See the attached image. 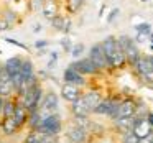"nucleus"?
Segmentation results:
<instances>
[{"mask_svg":"<svg viewBox=\"0 0 153 143\" xmlns=\"http://www.w3.org/2000/svg\"><path fill=\"white\" fill-rule=\"evenodd\" d=\"M100 44H102V48H104V53H105V58H107V61H109L110 69L122 67L123 64L127 63L125 51L122 50V46H120L119 40H117L115 36H107Z\"/></svg>","mask_w":153,"mask_h":143,"instance_id":"nucleus-1","label":"nucleus"},{"mask_svg":"<svg viewBox=\"0 0 153 143\" xmlns=\"http://www.w3.org/2000/svg\"><path fill=\"white\" fill-rule=\"evenodd\" d=\"M41 99H43V89H41L40 84H36V86L27 89L23 94H20V102L28 109V112L40 109Z\"/></svg>","mask_w":153,"mask_h":143,"instance_id":"nucleus-2","label":"nucleus"},{"mask_svg":"<svg viewBox=\"0 0 153 143\" xmlns=\"http://www.w3.org/2000/svg\"><path fill=\"white\" fill-rule=\"evenodd\" d=\"M35 130H40L41 133H46V135H58V133L63 130V123H61V119L56 112L54 113H48V115L41 117V122L40 125L36 127Z\"/></svg>","mask_w":153,"mask_h":143,"instance_id":"nucleus-3","label":"nucleus"},{"mask_svg":"<svg viewBox=\"0 0 153 143\" xmlns=\"http://www.w3.org/2000/svg\"><path fill=\"white\" fill-rule=\"evenodd\" d=\"M117 40H119L122 50L125 51L127 63H128L130 66L133 67V64H135L137 61H138V58L142 56V54H140V51H138V46H137L135 41H133L132 38H128V36H119Z\"/></svg>","mask_w":153,"mask_h":143,"instance_id":"nucleus-4","label":"nucleus"},{"mask_svg":"<svg viewBox=\"0 0 153 143\" xmlns=\"http://www.w3.org/2000/svg\"><path fill=\"white\" fill-rule=\"evenodd\" d=\"M119 104H120V100L115 99V97H107V99H102L99 102V105L96 107L94 113L109 117L110 120H114V117H115V113H117V109H119Z\"/></svg>","mask_w":153,"mask_h":143,"instance_id":"nucleus-5","label":"nucleus"},{"mask_svg":"<svg viewBox=\"0 0 153 143\" xmlns=\"http://www.w3.org/2000/svg\"><path fill=\"white\" fill-rule=\"evenodd\" d=\"M89 59L92 61L94 64H96L99 71L110 69L109 61H107L105 53H104V48H102V44H100V43H97V44H94V46H91V50H89Z\"/></svg>","mask_w":153,"mask_h":143,"instance_id":"nucleus-6","label":"nucleus"},{"mask_svg":"<svg viewBox=\"0 0 153 143\" xmlns=\"http://www.w3.org/2000/svg\"><path fill=\"white\" fill-rule=\"evenodd\" d=\"M138 110V105H137L135 100L132 99H122L119 104V109H117V113L114 117V120L119 119H125V117H133Z\"/></svg>","mask_w":153,"mask_h":143,"instance_id":"nucleus-7","label":"nucleus"},{"mask_svg":"<svg viewBox=\"0 0 153 143\" xmlns=\"http://www.w3.org/2000/svg\"><path fill=\"white\" fill-rule=\"evenodd\" d=\"M69 66H73L74 69L79 71V73L84 74V76H94V74L100 73V71L97 69L96 64L89 59V56H87V58H81V59H76L74 63H71Z\"/></svg>","mask_w":153,"mask_h":143,"instance_id":"nucleus-8","label":"nucleus"},{"mask_svg":"<svg viewBox=\"0 0 153 143\" xmlns=\"http://www.w3.org/2000/svg\"><path fill=\"white\" fill-rule=\"evenodd\" d=\"M58 105H59V100H58V96L54 92H46L41 99V104H40V112H46L48 113H54L58 110Z\"/></svg>","mask_w":153,"mask_h":143,"instance_id":"nucleus-9","label":"nucleus"},{"mask_svg":"<svg viewBox=\"0 0 153 143\" xmlns=\"http://www.w3.org/2000/svg\"><path fill=\"white\" fill-rule=\"evenodd\" d=\"M152 132H153V127L148 123L146 117H138V115H135L133 133H135L137 136H140V140H142V138H145V136H148Z\"/></svg>","mask_w":153,"mask_h":143,"instance_id":"nucleus-10","label":"nucleus"},{"mask_svg":"<svg viewBox=\"0 0 153 143\" xmlns=\"http://www.w3.org/2000/svg\"><path fill=\"white\" fill-rule=\"evenodd\" d=\"M63 79L64 82H69V84H74V86H84L86 84V77L84 74H81L79 71H76L73 66H68L63 73Z\"/></svg>","mask_w":153,"mask_h":143,"instance_id":"nucleus-11","label":"nucleus"},{"mask_svg":"<svg viewBox=\"0 0 153 143\" xmlns=\"http://www.w3.org/2000/svg\"><path fill=\"white\" fill-rule=\"evenodd\" d=\"M87 133L89 132H87L86 128H82V127L74 123V125L69 127V130L66 132V136L71 143H84L87 140Z\"/></svg>","mask_w":153,"mask_h":143,"instance_id":"nucleus-12","label":"nucleus"},{"mask_svg":"<svg viewBox=\"0 0 153 143\" xmlns=\"http://www.w3.org/2000/svg\"><path fill=\"white\" fill-rule=\"evenodd\" d=\"M81 96H82V94H81L79 86H74V84H69V82H64L63 86H61V97H63L64 100H68V102H74V100H77Z\"/></svg>","mask_w":153,"mask_h":143,"instance_id":"nucleus-13","label":"nucleus"},{"mask_svg":"<svg viewBox=\"0 0 153 143\" xmlns=\"http://www.w3.org/2000/svg\"><path fill=\"white\" fill-rule=\"evenodd\" d=\"M58 13H59V5H58L56 0H45L43 8H41V15H43L45 20L51 21Z\"/></svg>","mask_w":153,"mask_h":143,"instance_id":"nucleus-14","label":"nucleus"},{"mask_svg":"<svg viewBox=\"0 0 153 143\" xmlns=\"http://www.w3.org/2000/svg\"><path fill=\"white\" fill-rule=\"evenodd\" d=\"M50 23H51V27H53L56 31L69 33V30H71V20L68 17H64V15H59V13H58L56 17L50 21Z\"/></svg>","mask_w":153,"mask_h":143,"instance_id":"nucleus-15","label":"nucleus"},{"mask_svg":"<svg viewBox=\"0 0 153 143\" xmlns=\"http://www.w3.org/2000/svg\"><path fill=\"white\" fill-rule=\"evenodd\" d=\"M71 112H73L74 117H89L91 115V110L87 109V105H86V102H84L82 96H81L77 100L71 102Z\"/></svg>","mask_w":153,"mask_h":143,"instance_id":"nucleus-16","label":"nucleus"},{"mask_svg":"<svg viewBox=\"0 0 153 143\" xmlns=\"http://www.w3.org/2000/svg\"><path fill=\"white\" fill-rule=\"evenodd\" d=\"M82 99H84V102H86L87 109L91 110V113H94L96 107L99 105V102L102 100V96H100L97 90H89V92L82 94Z\"/></svg>","mask_w":153,"mask_h":143,"instance_id":"nucleus-17","label":"nucleus"},{"mask_svg":"<svg viewBox=\"0 0 153 143\" xmlns=\"http://www.w3.org/2000/svg\"><path fill=\"white\" fill-rule=\"evenodd\" d=\"M22 63H23V58H20V56H13V58H8V59L5 61V63H4V67L7 69V73L10 74V77H12V76H15V74L20 73V69H22Z\"/></svg>","mask_w":153,"mask_h":143,"instance_id":"nucleus-18","label":"nucleus"},{"mask_svg":"<svg viewBox=\"0 0 153 143\" xmlns=\"http://www.w3.org/2000/svg\"><path fill=\"white\" fill-rule=\"evenodd\" d=\"M114 123H115V128L123 135V133L132 132V130H133V123H135V115H133V117H125V119H119V120H114Z\"/></svg>","mask_w":153,"mask_h":143,"instance_id":"nucleus-19","label":"nucleus"},{"mask_svg":"<svg viewBox=\"0 0 153 143\" xmlns=\"http://www.w3.org/2000/svg\"><path fill=\"white\" fill-rule=\"evenodd\" d=\"M28 115H30V112H28L27 107H25L22 102H17L15 113H13V119H15V122H17V127H22V125H23V123L28 120Z\"/></svg>","mask_w":153,"mask_h":143,"instance_id":"nucleus-20","label":"nucleus"},{"mask_svg":"<svg viewBox=\"0 0 153 143\" xmlns=\"http://www.w3.org/2000/svg\"><path fill=\"white\" fill-rule=\"evenodd\" d=\"M0 13H2V17L7 20V23L10 25V28H13L15 25L20 23V15H18L15 10H12V8L7 7V8H4V10L0 12Z\"/></svg>","mask_w":153,"mask_h":143,"instance_id":"nucleus-21","label":"nucleus"},{"mask_svg":"<svg viewBox=\"0 0 153 143\" xmlns=\"http://www.w3.org/2000/svg\"><path fill=\"white\" fill-rule=\"evenodd\" d=\"M20 74H22V77H23V81H25V79H28V77H31V76H35L33 63H31L30 59H27V58H23V63H22Z\"/></svg>","mask_w":153,"mask_h":143,"instance_id":"nucleus-22","label":"nucleus"},{"mask_svg":"<svg viewBox=\"0 0 153 143\" xmlns=\"http://www.w3.org/2000/svg\"><path fill=\"white\" fill-rule=\"evenodd\" d=\"M46 133H41L40 130H33L30 135L27 136L25 143H45V138H46Z\"/></svg>","mask_w":153,"mask_h":143,"instance_id":"nucleus-23","label":"nucleus"},{"mask_svg":"<svg viewBox=\"0 0 153 143\" xmlns=\"http://www.w3.org/2000/svg\"><path fill=\"white\" fill-rule=\"evenodd\" d=\"M2 128H4V132L7 133V135H10V133H13L18 127H17V122H15L13 117H5L4 122H2Z\"/></svg>","mask_w":153,"mask_h":143,"instance_id":"nucleus-24","label":"nucleus"},{"mask_svg":"<svg viewBox=\"0 0 153 143\" xmlns=\"http://www.w3.org/2000/svg\"><path fill=\"white\" fill-rule=\"evenodd\" d=\"M15 107H17V102H13V100H10L7 97V100H5V105H4V113H2V117H13L15 113Z\"/></svg>","mask_w":153,"mask_h":143,"instance_id":"nucleus-25","label":"nucleus"},{"mask_svg":"<svg viewBox=\"0 0 153 143\" xmlns=\"http://www.w3.org/2000/svg\"><path fill=\"white\" fill-rule=\"evenodd\" d=\"M84 2L86 0H66V8L69 13H76V12H79V8L84 5Z\"/></svg>","mask_w":153,"mask_h":143,"instance_id":"nucleus-26","label":"nucleus"},{"mask_svg":"<svg viewBox=\"0 0 153 143\" xmlns=\"http://www.w3.org/2000/svg\"><path fill=\"white\" fill-rule=\"evenodd\" d=\"M120 143H140V136H137L135 133H133V130H132V132L123 133Z\"/></svg>","mask_w":153,"mask_h":143,"instance_id":"nucleus-27","label":"nucleus"},{"mask_svg":"<svg viewBox=\"0 0 153 143\" xmlns=\"http://www.w3.org/2000/svg\"><path fill=\"white\" fill-rule=\"evenodd\" d=\"M135 30H137V33H138V36H140V38H143V36H150V35H152V27H150V25H146V23L137 25Z\"/></svg>","mask_w":153,"mask_h":143,"instance_id":"nucleus-28","label":"nucleus"},{"mask_svg":"<svg viewBox=\"0 0 153 143\" xmlns=\"http://www.w3.org/2000/svg\"><path fill=\"white\" fill-rule=\"evenodd\" d=\"M43 4H45V0H30L28 2V10L36 13V12H40L43 8Z\"/></svg>","mask_w":153,"mask_h":143,"instance_id":"nucleus-29","label":"nucleus"},{"mask_svg":"<svg viewBox=\"0 0 153 143\" xmlns=\"http://www.w3.org/2000/svg\"><path fill=\"white\" fill-rule=\"evenodd\" d=\"M82 53H84V44L82 43L73 44V48H71V54H73V58H79Z\"/></svg>","mask_w":153,"mask_h":143,"instance_id":"nucleus-30","label":"nucleus"},{"mask_svg":"<svg viewBox=\"0 0 153 143\" xmlns=\"http://www.w3.org/2000/svg\"><path fill=\"white\" fill-rule=\"evenodd\" d=\"M61 46H63V50H64V51H69V53H71V48H73V43H71V40H69V38H64V40L61 41Z\"/></svg>","mask_w":153,"mask_h":143,"instance_id":"nucleus-31","label":"nucleus"},{"mask_svg":"<svg viewBox=\"0 0 153 143\" xmlns=\"http://www.w3.org/2000/svg\"><path fill=\"white\" fill-rule=\"evenodd\" d=\"M5 41H7V43H10V44H15V46H18V48H23V50H28V48L25 46V44H22L20 41H17V40H12V38H5Z\"/></svg>","mask_w":153,"mask_h":143,"instance_id":"nucleus-32","label":"nucleus"},{"mask_svg":"<svg viewBox=\"0 0 153 143\" xmlns=\"http://www.w3.org/2000/svg\"><path fill=\"white\" fill-rule=\"evenodd\" d=\"M56 61H58V53H51V56H50V63H48V67H53L54 64H56Z\"/></svg>","mask_w":153,"mask_h":143,"instance_id":"nucleus-33","label":"nucleus"},{"mask_svg":"<svg viewBox=\"0 0 153 143\" xmlns=\"http://www.w3.org/2000/svg\"><path fill=\"white\" fill-rule=\"evenodd\" d=\"M48 46V41L46 40H38L36 43H35V48H38V50H41V48Z\"/></svg>","mask_w":153,"mask_h":143,"instance_id":"nucleus-34","label":"nucleus"},{"mask_svg":"<svg viewBox=\"0 0 153 143\" xmlns=\"http://www.w3.org/2000/svg\"><path fill=\"white\" fill-rule=\"evenodd\" d=\"M5 100H7V97L0 96V115L4 113V105H5Z\"/></svg>","mask_w":153,"mask_h":143,"instance_id":"nucleus-35","label":"nucleus"},{"mask_svg":"<svg viewBox=\"0 0 153 143\" xmlns=\"http://www.w3.org/2000/svg\"><path fill=\"white\" fill-rule=\"evenodd\" d=\"M117 13H119V10H117V8H115V10H112V12H110V17L107 18V21H112L114 18H115V15H117Z\"/></svg>","mask_w":153,"mask_h":143,"instance_id":"nucleus-36","label":"nucleus"},{"mask_svg":"<svg viewBox=\"0 0 153 143\" xmlns=\"http://www.w3.org/2000/svg\"><path fill=\"white\" fill-rule=\"evenodd\" d=\"M146 120H148V123L153 127V112H148V113H146Z\"/></svg>","mask_w":153,"mask_h":143,"instance_id":"nucleus-37","label":"nucleus"},{"mask_svg":"<svg viewBox=\"0 0 153 143\" xmlns=\"http://www.w3.org/2000/svg\"><path fill=\"white\" fill-rule=\"evenodd\" d=\"M43 28H41V25L40 23H35V27H33V33H38V31H41Z\"/></svg>","mask_w":153,"mask_h":143,"instance_id":"nucleus-38","label":"nucleus"},{"mask_svg":"<svg viewBox=\"0 0 153 143\" xmlns=\"http://www.w3.org/2000/svg\"><path fill=\"white\" fill-rule=\"evenodd\" d=\"M2 71H4V64H0V79H2Z\"/></svg>","mask_w":153,"mask_h":143,"instance_id":"nucleus-39","label":"nucleus"},{"mask_svg":"<svg viewBox=\"0 0 153 143\" xmlns=\"http://www.w3.org/2000/svg\"><path fill=\"white\" fill-rule=\"evenodd\" d=\"M140 2H148V0H140Z\"/></svg>","mask_w":153,"mask_h":143,"instance_id":"nucleus-40","label":"nucleus"}]
</instances>
